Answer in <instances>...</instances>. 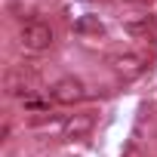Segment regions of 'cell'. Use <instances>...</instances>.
<instances>
[{"label":"cell","mask_w":157,"mask_h":157,"mask_svg":"<svg viewBox=\"0 0 157 157\" xmlns=\"http://www.w3.org/2000/svg\"><path fill=\"white\" fill-rule=\"evenodd\" d=\"M19 40H22V46H25L28 52H46V49H52L56 34H52V28H49L46 22L31 19V22H25V25H22Z\"/></svg>","instance_id":"6da1fadb"},{"label":"cell","mask_w":157,"mask_h":157,"mask_svg":"<svg viewBox=\"0 0 157 157\" xmlns=\"http://www.w3.org/2000/svg\"><path fill=\"white\" fill-rule=\"evenodd\" d=\"M93 117L90 114H74V117H68L65 123H62V136L65 139H83V136H90L93 132Z\"/></svg>","instance_id":"277c9868"},{"label":"cell","mask_w":157,"mask_h":157,"mask_svg":"<svg viewBox=\"0 0 157 157\" xmlns=\"http://www.w3.org/2000/svg\"><path fill=\"white\" fill-rule=\"evenodd\" d=\"M49 99L56 105H77V102L86 99V86L77 77H62V80H56L49 86Z\"/></svg>","instance_id":"7a4b0ae2"},{"label":"cell","mask_w":157,"mask_h":157,"mask_svg":"<svg viewBox=\"0 0 157 157\" xmlns=\"http://www.w3.org/2000/svg\"><path fill=\"white\" fill-rule=\"evenodd\" d=\"M25 108H28V111H46V108H49V102H37V99H25Z\"/></svg>","instance_id":"8992f818"},{"label":"cell","mask_w":157,"mask_h":157,"mask_svg":"<svg viewBox=\"0 0 157 157\" xmlns=\"http://www.w3.org/2000/svg\"><path fill=\"white\" fill-rule=\"evenodd\" d=\"M145 59L142 56H136V52H123V56H117L114 59V71L123 77V80H132V77H139V74H145Z\"/></svg>","instance_id":"3957f363"},{"label":"cell","mask_w":157,"mask_h":157,"mask_svg":"<svg viewBox=\"0 0 157 157\" xmlns=\"http://www.w3.org/2000/svg\"><path fill=\"white\" fill-rule=\"evenodd\" d=\"M74 31L83 34V37H99V34H105V25H102L99 16H80L74 22Z\"/></svg>","instance_id":"5b68a950"}]
</instances>
